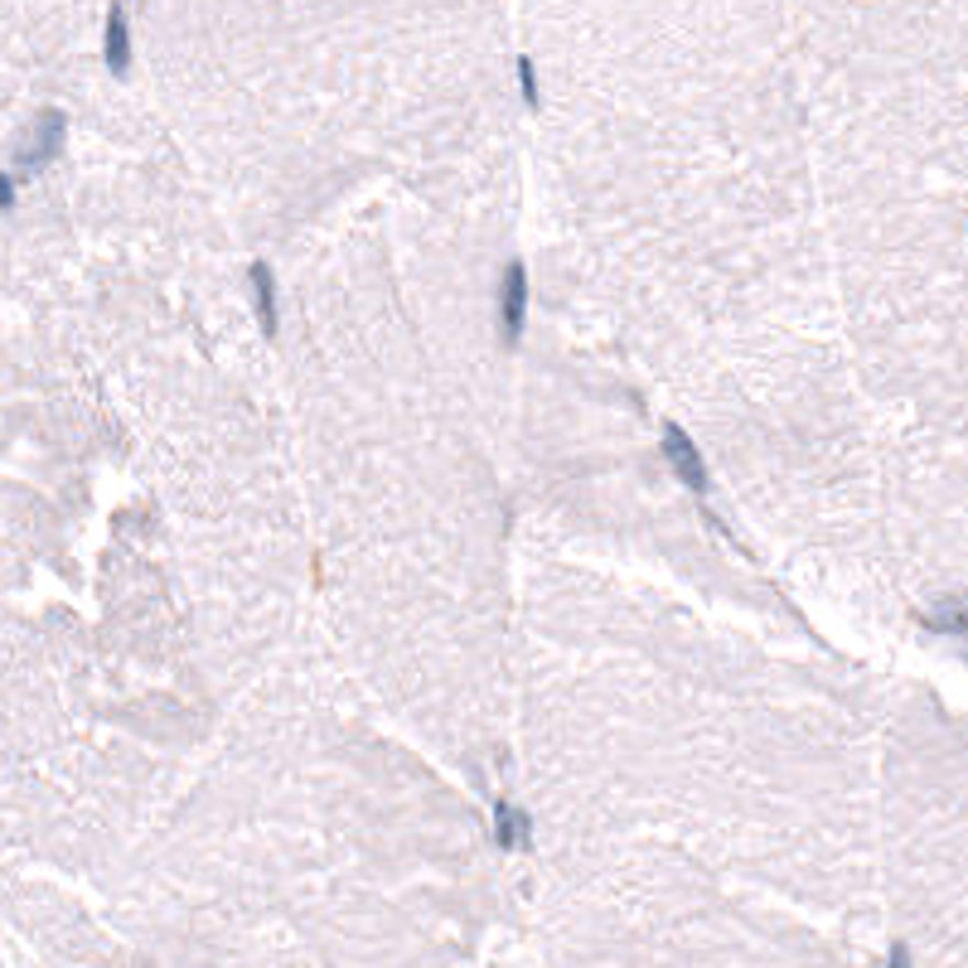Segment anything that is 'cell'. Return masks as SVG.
Wrapping results in <instances>:
<instances>
[{"mask_svg": "<svg viewBox=\"0 0 968 968\" xmlns=\"http://www.w3.org/2000/svg\"><path fill=\"white\" fill-rule=\"evenodd\" d=\"M523 325H529V267L509 262L499 276V335L509 349L523 339Z\"/></svg>", "mask_w": 968, "mask_h": 968, "instance_id": "obj_1", "label": "cell"}, {"mask_svg": "<svg viewBox=\"0 0 968 968\" xmlns=\"http://www.w3.org/2000/svg\"><path fill=\"white\" fill-rule=\"evenodd\" d=\"M887 968H915V964H911V949H905V945H891Z\"/></svg>", "mask_w": 968, "mask_h": 968, "instance_id": "obj_8", "label": "cell"}, {"mask_svg": "<svg viewBox=\"0 0 968 968\" xmlns=\"http://www.w3.org/2000/svg\"><path fill=\"white\" fill-rule=\"evenodd\" d=\"M248 286H252V305H257V325H262V335L272 339L276 335V281H272V267L252 262L248 267Z\"/></svg>", "mask_w": 968, "mask_h": 968, "instance_id": "obj_5", "label": "cell"}, {"mask_svg": "<svg viewBox=\"0 0 968 968\" xmlns=\"http://www.w3.org/2000/svg\"><path fill=\"white\" fill-rule=\"evenodd\" d=\"M102 64L107 73L127 78L131 73V15L127 6H112L107 10V24H102Z\"/></svg>", "mask_w": 968, "mask_h": 968, "instance_id": "obj_3", "label": "cell"}, {"mask_svg": "<svg viewBox=\"0 0 968 968\" xmlns=\"http://www.w3.org/2000/svg\"><path fill=\"white\" fill-rule=\"evenodd\" d=\"M513 68H519V88H523V102H529V107H537V102H543V93H537V68H533V58H529V54H519V64H513Z\"/></svg>", "mask_w": 968, "mask_h": 968, "instance_id": "obj_7", "label": "cell"}, {"mask_svg": "<svg viewBox=\"0 0 968 968\" xmlns=\"http://www.w3.org/2000/svg\"><path fill=\"white\" fill-rule=\"evenodd\" d=\"M494 842L504 852H533V818H529V808L499 800L494 804Z\"/></svg>", "mask_w": 968, "mask_h": 968, "instance_id": "obj_4", "label": "cell"}, {"mask_svg": "<svg viewBox=\"0 0 968 968\" xmlns=\"http://www.w3.org/2000/svg\"><path fill=\"white\" fill-rule=\"evenodd\" d=\"M664 456H668V470L683 480V489H693V494H707V489H713L703 450L693 446V436L683 432L678 422H664Z\"/></svg>", "mask_w": 968, "mask_h": 968, "instance_id": "obj_2", "label": "cell"}, {"mask_svg": "<svg viewBox=\"0 0 968 968\" xmlns=\"http://www.w3.org/2000/svg\"><path fill=\"white\" fill-rule=\"evenodd\" d=\"M925 624L939 634H968V600H945V606H935L925 616Z\"/></svg>", "mask_w": 968, "mask_h": 968, "instance_id": "obj_6", "label": "cell"}]
</instances>
